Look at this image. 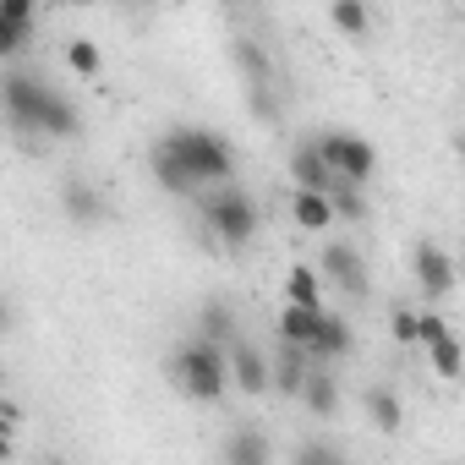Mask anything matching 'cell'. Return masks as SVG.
I'll return each instance as SVG.
<instances>
[{
	"label": "cell",
	"instance_id": "cell-9",
	"mask_svg": "<svg viewBox=\"0 0 465 465\" xmlns=\"http://www.w3.org/2000/svg\"><path fill=\"white\" fill-rule=\"evenodd\" d=\"M318 263H323V274H329L345 296H361V291H367V269H361L356 247H340V242H334V247H323V258H318Z\"/></svg>",
	"mask_w": 465,
	"mask_h": 465
},
{
	"label": "cell",
	"instance_id": "cell-19",
	"mask_svg": "<svg viewBox=\"0 0 465 465\" xmlns=\"http://www.w3.org/2000/svg\"><path fill=\"white\" fill-rule=\"evenodd\" d=\"M312 329H318V312H307V307H285L280 312V345L307 351L312 345Z\"/></svg>",
	"mask_w": 465,
	"mask_h": 465
},
{
	"label": "cell",
	"instance_id": "cell-17",
	"mask_svg": "<svg viewBox=\"0 0 465 465\" xmlns=\"http://www.w3.org/2000/svg\"><path fill=\"white\" fill-rule=\"evenodd\" d=\"M291 219H296L302 230H329V224H334V208H329V197L291 192Z\"/></svg>",
	"mask_w": 465,
	"mask_h": 465
},
{
	"label": "cell",
	"instance_id": "cell-2",
	"mask_svg": "<svg viewBox=\"0 0 465 465\" xmlns=\"http://www.w3.org/2000/svg\"><path fill=\"white\" fill-rule=\"evenodd\" d=\"M197 208H203V224L224 247H247L258 236V203L242 192V186H213V192H197Z\"/></svg>",
	"mask_w": 465,
	"mask_h": 465
},
{
	"label": "cell",
	"instance_id": "cell-6",
	"mask_svg": "<svg viewBox=\"0 0 465 465\" xmlns=\"http://www.w3.org/2000/svg\"><path fill=\"white\" fill-rule=\"evenodd\" d=\"M416 285H421V296H432V302H443V296L454 291V263H449L443 247H432V242L416 247Z\"/></svg>",
	"mask_w": 465,
	"mask_h": 465
},
{
	"label": "cell",
	"instance_id": "cell-16",
	"mask_svg": "<svg viewBox=\"0 0 465 465\" xmlns=\"http://www.w3.org/2000/svg\"><path fill=\"white\" fill-rule=\"evenodd\" d=\"M269 383H280L285 394H302V383H307V351L280 345V361L269 367Z\"/></svg>",
	"mask_w": 465,
	"mask_h": 465
},
{
	"label": "cell",
	"instance_id": "cell-31",
	"mask_svg": "<svg viewBox=\"0 0 465 465\" xmlns=\"http://www.w3.org/2000/svg\"><path fill=\"white\" fill-rule=\"evenodd\" d=\"M12 323V307H6V296H0V329H6Z\"/></svg>",
	"mask_w": 465,
	"mask_h": 465
},
{
	"label": "cell",
	"instance_id": "cell-4",
	"mask_svg": "<svg viewBox=\"0 0 465 465\" xmlns=\"http://www.w3.org/2000/svg\"><path fill=\"white\" fill-rule=\"evenodd\" d=\"M45 99H50V83L39 72H28V66H12L6 77H0V110H6V121L17 132H39Z\"/></svg>",
	"mask_w": 465,
	"mask_h": 465
},
{
	"label": "cell",
	"instance_id": "cell-1",
	"mask_svg": "<svg viewBox=\"0 0 465 465\" xmlns=\"http://www.w3.org/2000/svg\"><path fill=\"white\" fill-rule=\"evenodd\" d=\"M159 148H164V153H170V164L192 181V192L224 186V181H230V170H236V153H230V143H224V137H213V132H203V126H175Z\"/></svg>",
	"mask_w": 465,
	"mask_h": 465
},
{
	"label": "cell",
	"instance_id": "cell-10",
	"mask_svg": "<svg viewBox=\"0 0 465 465\" xmlns=\"http://www.w3.org/2000/svg\"><path fill=\"white\" fill-rule=\"evenodd\" d=\"M61 208H66L77 224H104V219H110V208H104L99 186H88L83 175H72V181L61 186Z\"/></svg>",
	"mask_w": 465,
	"mask_h": 465
},
{
	"label": "cell",
	"instance_id": "cell-22",
	"mask_svg": "<svg viewBox=\"0 0 465 465\" xmlns=\"http://www.w3.org/2000/svg\"><path fill=\"white\" fill-rule=\"evenodd\" d=\"M427 361H432V372H438V378H449V383H454V378H460V340H454V334L432 340V345H427Z\"/></svg>",
	"mask_w": 465,
	"mask_h": 465
},
{
	"label": "cell",
	"instance_id": "cell-20",
	"mask_svg": "<svg viewBox=\"0 0 465 465\" xmlns=\"http://www.w3.org/2000/svg\"><path fill=\"white\" fill-rule=\"evenodd\" d=\"M230 465H269V438L258 427H242L230 438Z\"/></svg>",
	"mask_w": 465,
	"mask_h": 465
},
{
	"label": "cell",
	"instance_id": "cell-13",
	"mask_svg": "<svg viewBox=\"0 0 465 465\" xmlns=\"http://www.w3.org/2000/svg\"><path fill=\"white\" fill-rule=\"evenodd\" d=\"M197 340H203V345H213V351L236 345V318H230V307H224V302H208V307L197 312Z\"/></svg>",
	"mask_w": 465,
	"mask_h": 465
},
{
	"label": "cell",
	"instance_id": "cell-3",
	"mask_svg": "<svg viewBox=\"0 0 465 465\" xmlns=\"http://www.w3.org/2000/svg\"><path fill=\"white\" fill-rule=\"evenodd\" d=\"M170 372H175V383H181L192 400H203V405L224 400V383H230L224 351H213V345H203V340H186V345L170 356Z\"/></svg>",
	"mask_w": 465,
	"mask_h": 465
},
{
	"label": "cell",
	"instance_id": "cell-5",
	"mask_svg": "<svg viewBox=\"0 0 465 465\" xmlns=\"http://www.w3.org/2000/svg\"><path fill=\"white\" fill-rule=\"evenodd\" d=\"M312 148H318V159L334 170L340 186H361V181L378 170V153H372L361 137H351V132H334V137H323V143H312Z\"/></svg>",
	"mask_w": 465,
	"mask_h": 465
},
{
	"label": "cell",
	"instance_id": "cell-18",
	"mask_svg": "<svg viewBox=\"0 0 465 465\" xmlns=\"http://www.w3.org/2000/svg\"><path fill=\"white\" fill-rule=\"evenodd\" d=\"M302 394H307V411H312V416H334V411H340V383H334V372H307Z\"/></svg>",
	"mask_w": 465,
	"mask_h": 465
},
{
	"label": "cell",
	"instance_id": "cell-27",
	"mask_svg": "<svg viewBox=\"0 0 465 465\" xmlns=\"http://www.w3.org/2000/svg\"><path fill=\"white\" fill-rule=\"evenodd\" d=\"M389 329H394V340H400V345H416V307H394Z\"/></svg>",
	"mask_w": 465,
	"mask_h": 465
},
{
	"label": "cell",
	"instance_id": "cell-14",
	"mask_svg": "<svg viewBox=\"0 0 465 465\" xmlns=\"http://www.w3.org/2000/svg\"><path fill=\"white\" fill-rule=\"evenodd\" d=\"M77 126H83V115H77V104L61 94V88H50V99H45V121H39V132L45 137H77Z\"/></svg>",
	"mask_w": 465,
	"mask_h": 465
},
{
	"label": "cell",
	"instance_id": "cell-15",
	"mask_svg": "<svg viewBox=\"0 0 465 465\" xmlns=\"http://www.w3.org/2000/svg\"><path fill=\"white\" fill-rule=\"evenodd\" d=\"M285 302H291V307H307V312H323V285H318V274H312L307 263L291 269V280H285Z\"/></svg>",
	"mask_w": 465,
	"mask_h": 465
},
{
	"label": "cell",
	"instance_id": "cell-29",
	"mask_svg": "<svg viewBox=\"0 0 465 465\" xmlns=\"http://www.w3.org/2000/svg\"><path fill=\"white\" fill-rule=\"evenodd\" d=\"M247 94H252V110H258L263 121H274V115H280V104H274V94H269V88H247Z\"/></svg>",
	"mask_w": 465,
	"mask_h": 465
},
{
	"label": "cell",
	"instance_id": "cell-26",
	"mask_svg": "<svg viewBox=\"0 0 465 465\" xmlns=\"http://www.w3.org/2000/svg\"><path fill=\"white\" fill-rule=\"evenodd\" d=\"M443 334H449V323H443L438 312H416V345H421V351H427L432 340H443Z\"/></svg>",
	"mask_w": 465,
	"mask_h": 465
},
{
	"label": "cell",
	"instance_id": "cell-7",
	"mask_svg": "<svg viewBox=\"0 0 465 465\" xmlns=\"http://www.w3.org/2000/svg\"><path fill=\"white\" fill-rule=\"evenodd\" d=\"M34 34V0H0V61L28 50Z\"/></svg>",
	"mask_w": 465,
	"mask_h": 465
},
{
	"label": "cell",
	"instance_id": "cell-21",
	"mask_svg": "<svg viewBox=\"0 0 465 465\" xmlns=\"http://www.w3.org/2000/svg\"><path fill=\"white\" fill-rule=\"evenodd\" d=\"M236 66L247 72V88H269V50L258 39H242L236 45Z\"/></svg>",
	"mask_w": 465,
	"mask_h": 465
},
{
	"label": "cell",
	"instance_id": "cell-12",
	"mask_svg": "<svg viewBox=\"0 0 465 465\" xmlns=\"http://www.w3.org/2000/svg\"><path fill=\"white\" fill-rule=\"evenodd\" d=\"M224 367L236 372V383H242L247 394H263V389H269V361H263L258 345H242V340H236V345H230V361H224Z\"/></svg>",
	"mask_w": 465,
	"mask_h": 465
},
{
	"label": "cell",
	"instance_id": "cell-25",
	"mask_svg": "<svg viewBox=\"0 0 465 465\" xmlns=\"http://www.w3.org/2000/svg\"><path fill=\"white\" fill-rule=\"evenodd\" d=\"M329 23H334V28H345V34H367V6H356V0H334Z\"/></svg>",
	"mask_w": 465,
	"mask_h": 465
},
{
	"label": "cell",
	"instance_id": "cell-30",
	"mask_svg": "<svg viewBox=\"0 0 465 465\" xmlns=\"http://www.w3.org/2000/svg\"><path fill=\"white\" fill-rule=\"evenodd\" d=\"M12 454V416H0V460Z\"/></svg>",
	"mask_w": 465,
	"mask_h": 465
},
{
	"label": "cell",
	"instance_id": "cell-24",
	"mask_svg": "<svg viewBox=\"0 0 465 465\" xmlns=\"http://www.w3.org/2000/svg\"><path fill=\"white\" fill-rule=\"evenodd\" d=\"M66 66H72L77 77H94V72H99V45H94V39H72V45H66Z\"/></svg>",
	"mask_w": 465,
	"mask_h": 465
},
{
	"label": "cell",
	"instance_id": "cell-23",
	"mask_svg": "<svg viewBox=\"0 0 465 465\" xmlns=\"http://www.w3.org/2000/svg\"><path fill=\"white\" fill-rule=\"evenodd\" d=\"M367 416H372L383 432H394V427H400V400H394V389H367Z\"/></svg>",
	"mask_w": 465,
	"mask_h": 465
},
{
	"label": "cell",
	"instance_id": "cell-28",
	"mask_svg": "<svg viewBox=\"0 0 465 465\" xmlns=\"http://www.w3.org/2000/svg\"><path fill=\"white\" fill-rule=\"evenodd\" d=\"M296 465H340V460H334L329 443H302V449H296Z\"/></svg>",
	"mask_w": 465,
	"mask_h": 465
},
{
	"label": "cell",
	"instance_id": "cell-8",
	"mask_svg": "<svg viewBox=\"0 0 465 465\" xmlns=\"http://www.w3.org/2000/svg\"><path fill=\"white\" fill-rule=\"evenodd\" d=\"M291 181H296V192H312V197H329L340 181H334V170L318 159V148L312 143H302L296 153H291Z\"/></svg>",
	"mask_w": 465,
	"mask_h": 465
},
{
	"label": "cell",
	"instance_id": "cell-11",
	"mask_svg": "<svg viewBox=\"0 0 465 465\" xmlns=\"http://www.w3.org/2000/svg\"><path fill=\"white\" fill-rule=\"evenodd\" d=\"M345 351H351V323L334 318V312H318V329H312L307 356H318V361H340Z\"/></svg>",
	"mask_w": 465,
	"mask_h": 465
}]
</instances>
